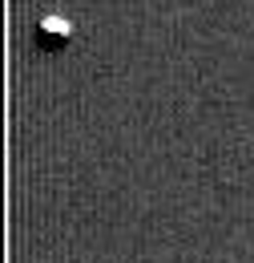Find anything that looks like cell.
Returning <instances> with one entry per match:
<instances>
[{
	"instance_id": "6da1fadb",
	"label": "cell",
	"mask_w": 254,
	"mask_h": 263,
	"mask_svg": "<svg viewBox=\"0 0 254 263\" xmlns=\"http://www.w3.org/2000/svg\"><path fill=\"white\" fill-rule=\"evenodd\" d=\"M32 41H36V49H45V53H57L65 49L69 41H73V25L57 16V12H45L40 21H36V29H32Z\"/></svg>"
}]
</instances>
